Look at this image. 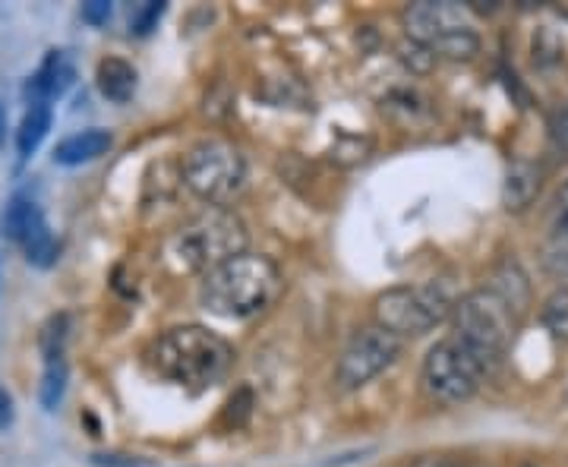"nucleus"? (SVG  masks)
<instances>
[{
	"label": "nucleus",
	"mask_w": 568,
	"mask_h": 467,
	"mask_svg": "<svg viewBox=\"0 0 568 467\" xmlns=\"http://www.w3.org/2000/svg\"><path fill=\"white\" fill-rule=\"evenodd\" d=\"M540 323L556 342H568V287H559L547 297L540 309Z\"/></svg>",
	"instance_id": "nucleus-19"
},
{
	"label": "nucleus",
	"mask_w": 568,
	"mask_h": 467,
	"mask_svg": "<svg viewBox=\"0 0 568 467\" xmlns=\"http://www.w3.org/2000/svg\"><path fill=\"white\" fill-rule=\"evenodd\" d=\"M234 364V347L205 325H178L149 347L152 373L171 386L205 392L222 383Z\"/></svg>",
	"instance_id": "nucleus-1"
},
{
	"label": "nucleus",
	"mask_w": 568,
	"mask_h": 467,
	"mask_svg": "<svg viewBox=\"0 0 568 467\" xmlns=\"http://www.w3.org/2000/svg\"><path fill=\"white\" fill-rule=\"evenodd\" d=\"M162 13L164 3H159V0H149V3L133 7V13H130V32H133V35H149V32L159 26Z\"/></svg>",
	"instance_id": "nucleus-21"
},
{
	"label": "nucleus",
	"mask_w": 568,
	"mask_h": 467,
	"mask_svg": "<svg viewBox=\"0 0 568 467\" xmlns=\"http://www.w3.org/2000/svg\"><path fill=\"white\" fill-rule=\"evenodd\" d=\"M51 104L48 102H32L29 104V111H26V118L20 123V133H17V149H20L22 159H29L41 143H44V136H48V130H51Z\"/></svg>",
	"instance_id": "nucleus-17"
},
{
	"label": "nucleus",
	"mask_w": 568,
	"mask_h": 467,
	"mask_svg": "<svg viewBox=\"0 0 568 467\" xmlns=\"http://www.w3.org/2000/svg\"><path fill=\"white\" fill-rule=\"evenodd\" d=\"M3 136H7V108L0 102V145H3Z\"/></svg>",
	"instance_id": "nucleus-26"
},
{
	"label": "nucleus",
	"mask_w": 568,
	"mask_h": 467,
	"mask_svg": "<svg viewBox=\"0 0 568 467\" xmlns=\"http://www.w3.org/2000/svg\"><path fill=\"white\" fill-rule=\"evenodd\" d=\"M63 342H67V316H54L41 332V351L44 361H58L63 357Z\"/></svg>",
	"instance_id": "nucleus-22"
},
{
	"label": "nucleus",
	"mask_w": 568,
	"mask_h": 467,
	"mask_svg": "<svg viewBox=\"0 0 568 467\" xmlns=\"http://www.w3.org/2000/svg\"><path fill=\"white\" fill-rule=\"evenodd\" d=\"M518 328V316L489 287L470 291L452 309V338L489 373L503 364Z\"/></svg>",
	"instance_id": "nucleus-4"
},
{
	"label": "nucleus",
	"mask_w": 568,
	"mask_h": 467,
	"mask_svg": "<svg viewBox=\"0 0 568 467\" xmlns=\"http://www.w3.org/2000/svg\"><path fill=\"white\" fill-rule=\"evenodd\" d=\"M544 186V171L534 162H515L508 167L506 174V190H503V200H506L508 212H525L537 193Z\"/></svg>",
	"instance_id": "nucleus-13"
},
{
	"label": "nucleus",
	"mask_w": 568,
	"mask_h": 467,
	"mask_svg": "<svg viewBox=\"0 0 568 467\" xmlns=\"http://www.w3.org/2000/svg\"><path fill=\"white\" fill-rule=\"evenodd\" d=\"M114 145V136L108 130H82L58 143L54 149V164L63 167H77V164H89L95 159L108 155V149Z\"/></svg>",
	"instance_id": "nucleus-12"
},
{
	"label": "nucleus",
	"mask_w": 568,
	"mask_h": 467,
	"mask_svg": "<svg viewBox=\"0 0 568 467\" xmlns=\"http://www.w3.org/2000/svg\"><path fill=\"white\" fill-rule=\"evenodd\" d=\"M246 253V224L237 212L209 205L164 241V263L178 275H209Z\"/></svg>",
	"instance_id": "nucleus-3"
},
{
	"label": "nucleus",
	"mask_w": 568,
	"mask_h": 467,
	"mask_svg": "<svg viewBox=\"0 0 568 467\" xmlns=\"http://www.w3.org/2000/svg\"><path fill=\"white\" fill-rule=\"evenodd\" d=\"M282 294V272L268 256L241 253L203 275L200 304L224 319H250L275 304Z\"/></svg>",
	"instance_id": "nucleus-2"
},
{
	"label": "nucleus",
	"mask_w": 568,
	"mask_h": 467,
	"mask_svg": "<svg viewBox=\"0 0 568 467\" xmlns=\"http://www.w3.org/2000/svg\"><path fill=\"white\" fill-rule=\"evenodd\" d=\"M22 250H26V260H29V263L39 265V268H48V265L58 263V256H61V241H58V237L48 231V224H44L32 241L22 244Z\"/></svg>",
	"instance_id": "nucleus-20"
},
{
	"label": "nucleus",
	"mask_w": 568,
	"mask_h": 467,
	"mask_svg": "<svg viewBox=\"0 0 568 467\" xmlns=\"http://www.w3.org/2000/svg\"><path fill=\"white\" fill-rule=\"evenodd\" d=\"M410 467H458V465H452L448 458H436V455H426V458H417V461H414Z\"/></svg>",
	"instance_id": "nucleus-24"
},
{
	"label": "nucleus",
	"mask_w": 568,
	"mask_h": 467,
	"mask_svg": "<svg viewBox=\"0 0 568 467\" xmlns=\"http://www.w3.org/2000/svg\"><path fill=\"white\" fill-rule=\"evenodd\" d=\"M95 80H99V92L114 104H126L133 99V92H136V70L126 61H121V58H104L99 63Z\"/></svg>",
	"instance_id": "nucleus-15"
},
{
	"label": "nucleus",
	"mask_w": 568,
	"mask_h": 467,
	"mask_svg": "<svg viewBox=\"0 0 568 467\" xmlns=\"http://www.w3.org/2000/svg\"><path fill=\"white\" fill-rule=\"evenodd\" d=\"M10 424V398L0 392V427H7Z\"/></svg>",
	"instance_id": "nucleus-25"
},
{
	"label": "nucleus",
	"mask_w": 568,
	"mask_h": 467,
	"mask_svg": "<svg viewBox=\"0 0 568 467\" xmlns=\"http://www.w3.org/2000/svg\"><path fill=\"white\" fill-rule=\"evenodd\" d=\"M487 379V369L477 364L455 338H446L426 351L420 366L424 392L436 405H462Z\"/></svg>",
	"instance_id": "nucleus-8"
},
{
	"label": "nucleus",
	"mask_w": 568,
	"mask_h": 467,
	"mask_svg": "<svg viewBox=\"0 0 568 467\" xmlns=\"http://www.w3.org/2000/svg\"><path fill=\"white\" fill-rule=\"evenodd\" d=\"M544 265L549 275L568 282V183L556 196L552 209V224H549V237L544 244Z\"/></svg>",
	"instance_id": "nucleus-10"
},
{
	"label": "nucleus",
	"mask_w": 568,
	"mask_h": 467,
	"mask_svg": "<svg viewBox=\"0 0 568 467\" xmlns=\"http://www.w3.org/2000/svg\"><path fill=\"white\" fill-rule=\"evenodd\" d=\"M402 347H405V342L386 328H379V325L361 328L338 357L335 383L345 392L364 388L366 383H373L383 369H388L402 357Z\"/></svg>",
	"instance_id": "nucleus-9"
},
{
	"label": "nucleus",
	"mask_w": 568,
	"mask_h": 467,
	"mask_svg": "<svg viewBox=\"0 0 568 467\" xmlns=\"http://www.w3.org/2000/svg\"><path fill=\"white\" fill-rule=\"evenodd\" d=\"M402 22H405L407 39L424 44L433 58L470 61L480 51V35L474 32L470 10L462 3H448V0L410 3Z\"/></svg>",
	"instance_id": "nucleus-5"
},
{
	"label": "nucleus",
	"mask_w": 568,
	"mask_h": 467,
	"mask_svg": "<svg viewBox=\"0 0 568 467\" xmlns=\"http://www.w3.org/2000/svg\"><path fill=\"white\" fill-rule=\"evenodd\" d=\"M41 227H44V215H41V209L32 203V200H22V196H17L13 203L7 205V212H3V219H0V231H3V237L20 246L26 244V241H32Z\"/></svg>",
	"instance_id": "nucleus-14"
},
{
	"label": "nucleus",
	"mask_w": 568,
	"mask_h": 467,
	"mask_svg": "<svg viewBox=\"0 0 568 467\" xmlns=\"http://www.w3.org/2000/svg\"><path fill=\"white\" fill-rule=\"evenodd\" d=\"M455 304L458 301L452 297V291L443 282H426V285L388 287L376 297L373 313H376L379 328H386L405 342V338L426 335L429 328L446 323Z\"/></svg>",
	"instance_id": "nucleus-6"
},
{
	"label": "nucleus",
	"mask_w": 568,
	"mask_h": 467,
	"mask_svg": "<svg viewBox=\"0 0 568 467\" xmlns=\"http://www.w3.org/2000/svg\"><path fill=\"white\" fill-rule=\"evenodd\" d=\"M63 392H67V364L63 357L58 361H44V376H41L39 386V402L44 410H58L63 402Z\"/></svg>",
	"instance_id": "nucleus-18"
},
{
	"label": "nucleus",
	"mask_w": 568,
	"mask_h": 467,
	"mask_svg": "<svg viewBox=\"0 0 568 467\" xmlns=\"http://www.w3.org/2000/svg\"><path fill=\"white\" fill-rule=\"evenodd\" d=\"M183 183L209 205L231 203L246 183V162L227 140H203L183 159Z\"/></svg>",
	"instance_id": "nucleus-7"
},
{
	"label": "nucleus",
	"mask_w": 568,
	"mask_h": 467,
	"mask_svg": "<svg viewBox=\"0 0 568 467\" xmlns=\"http://www.w3.org/2000/svg\"><path fill=\"white\" fill-rule=\"evenodd\" d=\"M108 17H111V3H108V0L82 3V22H89V26H104Z\"/></svg>",
	"instance_id": "nucleus-23"
},
{
	"label": "nucleus",
	"mask_w": 568,
	"mask_h": 467,
	"mask_svg": "<svg viewBox=\"0 0 568 467\" xmlns=\"http://www.w3.org/2000/svg\"><path fill=\"white\" fill-rule=\"evenodd\" d=\"M73 63L63 51H51L44 63L39 67V73L29 82V92H32V102H51V99H61L63 92L73 85Z\"/></svg>",
	"instance_id": "nucleus-11"
},
{
	"label": "nucleus",
	"mask_w": 568,
	"mask_h": 467,
	"mask_svg": "<svg viewBox=\"0 0 568 467\" xmlns=\"http://www.w3.org/2000/svg\"><path fill=\"white\" fill-rule=\"evenodd\" d=\"M489 291H496L515 316H521V313L528 309L530 282L528 275H525V268L515 263V260H506V263L496 268V278H493V287H489Z\"/></svg>",
	"instance_id": "nucleus-16"
}]
</instances>
